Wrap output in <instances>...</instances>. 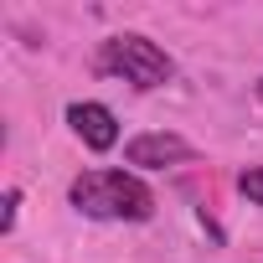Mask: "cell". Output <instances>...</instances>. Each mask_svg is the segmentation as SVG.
<instances>
[{
    "label": "cell",
    "mask_w": 263,
    "mask_h": 263,
    "mask_svg": "<svg viewBox=\"0 0 263 263\" xmlns=\"http://www.w3.org/2000/svg\"><path fill=\"white\" fill-rule=\"evenodd\" d=\"M72 206L83 217H103V222H145L155 212V196L129 171H83L72 181Z\"/></svg>",
    "instance_id": "6da1fadb"
},
{
    "label": "cell",
    "mask_w": 263,
    "mask_h": 263,
    "mask_svg": "<svg viewBox=\"0 0 263 263\" xmlns=\"http://www.w3.org/2000/svg\"><path fill=\"white\" fill-rule=\"evenodd\" d=\"M98 67H103V72H119L124 83H135V88H160V83L176 78V62L165 57V47H155L150 36H135V31L108 36Z\"/></svg>",
    "instance_id": "7a4b0ae2"
},
{
    "label": "cell",
    "mask_w": 263,
    "mask_h": 263,
    "mask_svg": "<svg viewBox=\"0 0 263 263\" xmlns=\"http://www.w3.org/2000/svg\"><path fill=\"white\" fill-rule=\"evenodd\" d=\"M196 150L181 140V135H165V129H150V135H135L124 145V160L129 165H140V171H165V165H181L191 160Z\"/></svg>",
    "instance_id": "3957f363"
},
{
    "label": "cell",
    "mask_w": 263,
    "mask_h": 263,
    "mask_svg": "<svg viewBox=\"0 0 263 263\" xmlns=\"http://www.w3.org/2000/svg\"><path fill=\"white\" fill-rule=\"evenodd\" d=\"M67 124L78 129V140H83L88 150H114V145H119V119H114V108H103V103H72V108H67Z\"/></svg>",
    "instance_id": "277c9868"
},
{
    "label": "cell",
    "mask_w": 263,
    "mask_h": 263,
    "mask_svg": "<svg viewBox=\"0 0 263 263\" xmlns=\"http://www.w3.org/2000/svg\"><path fill=\"white\" fill-rule=\"evenodd\" d=\"M237 191H242L253 206H263V165H248V171H237Z\"/></svg>",
    "instance_id": "5b68a950"
},
{
    "label": "cell",
    "mask_w": 263,
    "mask_h": 263,
    "mask_svg": "<svg viewBox=\"0 0 263 263\" xmlns=\"http://www.w3.org/2000/svg\"><path fill=\"white\" fill-rule=\"evenodd\" d=\"M16 206H21V191H6V212H0V232L16 227Z\"/></svg>",
    "instance_id": "8992f818"
},
{
    "label": "cell",
    "mask_w": 263,
    "mask_h": 263,
    "mask_svg": "<svg viewBox=\"0 0 263 263\" xmlns=\"http://www.w3.org/2000/svg\"><path fill=\"white\" fill-rule=\"evenodd\" d=\"M258 98H263V78H258Z\"/></svg>",
    "instance_id": "52a82bcc"
}]
</instances>
